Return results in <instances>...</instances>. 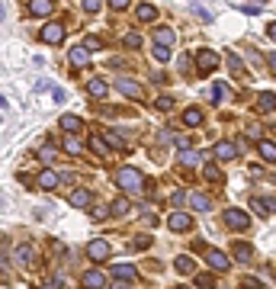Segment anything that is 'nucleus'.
I'll list each match as a JSON object with an SVG mask.
<instances>
[{
    "instance_id": "9b49d317",
    "label": "nucleus",
    "mask_w": 276,
    "mask_h": 289,
    "mask_svg": "<svg viewBox=\"0 0 276 289\" xmlns=\"http://www.w3.org/2000/svg\"><path fill=\"white\" fill-rule=\"evenodd\" d=\"M186 202H189V206H193V209H199V212H209L212 209V199L209 196H202V193H186Z\"/></svg>"
},
{
    "instance_id": "e433bc0d",
    "label": "nucleus",
    "mask_w": 276,
    "mask_h": 289,
    "mask_svg": "<svg viewBox=\"0 0 276 289\" xmlns=\"http://www.w3.org/2000/svg\"><path fill=\"white\" fill-rule=\"evenodd\" d=\"M125 45H129V48H138V45H141V35H138V32H125Z\"/></svg>"
},
{
    "instance_id": "de8ad7c7",
    "label": "nucleus",
    "mask_w": 276,
    "mask_h": 289,
    "mask_svg": "<svg viewBox=\"0 0 276 289\" xmlns=\"http://www.w3.org/2000/svg\"><path fill=\"white\" fill-rule=\"evenodd\" d=\"M110 7H113V10H125L129 0H110Z\"/></svg>"
},
{
    "instance_id": "412c9836",
    "label": "nucleus",
    "mask_w": 276,
    "mask_h": 289,
    "mask_svg": "<svg viewBox=\"0 0 276 289\" xmlns=\"http://www.w3.org/2000/svg\"><path fill=\"white\" fill-rule=\"evenodd\" d=\"M174 267H177V273L189 276V273H196V260H193V257H177V260H174Z\"/></svg>"
},
{
    "instance_id": "c756f323",
    "label": "nucleus",
    "mask_w": 276,
    "mask_h": 289,
    "mask_svg": "<svg viewBox=\"0 0 276 289\" xmlns=\"http://www.w3.org/2000/svg\"><path fill=\"white\" fill-rule=\"evenodd\" d=\"M183 122H186V126H199V122H202V113H199V110H193V106H189V110L183 113Z\"/></svg>"
},
{
    "instance_id": "bb28decb",
    "label": "nucleus",
    "mask_w": 276,
    "mask_h": 289,
    "mask_svg": "<svg viewBox=\"0 0 276 289\" xmlns=\"http://www.w3.org/2000/svg\"><path fill=\"white\" fill-rule=\"evenodd\" d=\"M61 129H65V132H80L83 122H80L77 116H61Z\"/></svg>"
},
{
    "instance_id": "49530a36",
    "label": "nucleus",
    "mask_w": 276,
    "mask_h": 289,
    "mask_svg": "<svg viewBox=\"0 0 276 289\" xmlns=\"http://www.w3.org/2000/svg\"><path fill=\"white\" fill-rule=\"evenodd\" d=\"M247 135H250V138H260L263 132H260V126H247Z\"/></svg>"
},
{
    "instance_id": "4be33fe9",
    "label": "nucleus",
    "mask_w": 276,
    "mask_h": 289,
    "mask_svg": "<svg viewBox=\"0 0 276 289\" xmlns=\"http://www.w3.org/2000/svg\"><path fill=\"white\" fill-rule=\"evenodd\" d=\"M257 151H260V158H267V161H276V144H273L270 138L257 141Z\"/></svg>"
},
{
    "instance_id": "4c0bfd02",
    "label": "nucleus",
    "mask_w": 276,
    "mask_h": 289,
    "mask_svg": "<svg viewBox=\"0 0 276 289\" xmlns=\"http://www.w3.org/2000/svg\"><path fill=\"white\" fill-rule=\"evenodd\" d=\"M228 68H231L235 74H241V61H238V55H235V52H228Z\"/></svg>"
},
{
    "instance_id": "7ed1b4c3",
    "label": "nucleus",
    "mask_w": 276,
    "mask_h": 289,
    "mask_svg": "<svg viewBox=\"0 0 276 289\" xmlns=\"http://www.w3.org/2000/svg\"><path fill=\"white\" fill-rule=\"evenodd\" d=\"M196 65H199V74H209V71L219 68V55L209 52V48H202V52L196 55Z\"/></svg>"
},
{
    "instance_id": "a211bd4d",
    "label": "nucleus",
    "mask_w": 276,
    "mask_h": 289,
    "mask_svg": "<svg viewBox=\"0 0 276 289\" xmlns=\"http://www.w3.org/2000/svg\"><path fill=\"white\" fill-rule=\"evenodd\" d=\"M58 183H61V177H58L55 171H42V174H39V187H42V190H55Z\"/></svg>"
},
{
    "instance_id": "f8f14e48",
    "label": "nucleus",
    "mask_w": 276,
    "mask_h": 289,
    "mask_svg": "<svg viewBox=\"0 0 276 289\" xmlns=\"http://www.w3.org/2000/svg\"><path fill=\"white\" fill-rule=\"evenodd\" d=\"M29 13L32 16H49V13H55V4L52 0H29Z\"/></svg>"
},
{
    "instance_id": "7c9ffc66",
    "label": "nucleus",
    "mask_w": 276,
    "mask_h": 289,
    "mask_svg": "<svg viewBox=\"0 0 276 289\" xmlns=\"http://www.w3.org/2000/svg\"><path fill=\"white\" fill-rule=\"evenodd\" d=\"M250 254H254V251H250V244H241V241L235 244V257H238V260H250Z\"/></svg>"
},
{
    "instance_id": "6e6552de",
    "label": "nucleus",
    "mask_w": 276,
    "mask_h": 289,
    "mask_svg": "<svg viewBox=\"0 0 276 289\" xmlns=\"http://www.w3.org/2000/svg\"><path fill=\"white\" fill-rule=\"evenodd\" d=\"M65 39V26L61 23H49V26L42 29V42H49V45H58Z\"/></svg>"
},
{
    "instance_id": "a878e982",
    "label": "nucleus",
    "mask_w": 276,
    "mask_h": 289,
    "mask_svg": "<svg viewBox=\"0 0 276 289\" xmlns=\"http://www.w3.org/2000/svg\"><path fill=\"white\" fill-rule=\"evenodd\" d=\"M110 209H113V215H119V219H122V215H129V209H132V202H129L125 196H119V199L113 202Z\"/></svg>"
},
{
    "instance_id": "6ab92c4d",
    "label": "nucleus",
    "mask_w": 276,
    "mask_h": 289,
    "mask_svg": "<svg viewBox=\"0 0 276 289\" xmlns=\"http://www.w3.org/2000/svg\"><path fill=\"white\" fill-rule=\"evenodd\" d=\"M254 209H257L260 215H270V212H276V199H267V196H254Z\"/></svg>"
},
{
    "instance_id": "3c124183",
    "label": "nucleus",
    "mask_w": 276,
    "mask_h": 289,
    "mask_svg": "<svg viewBox=\"0 0 276 289\" xmlns=\"http://www.w3.org/2000/svg\"><path fill=\"white\" fill-rule=\"evenodd\" d=\"M267 35H270V39L276 42V23H270V26H267Z\"/></svg>"
},
{
    "instance_id": "4468645a",
    "label": "nucleus",
    "mask_w": 276,
    "mask_h": 289,
    "mask_svg": "<svg viewBox=\"0 0 276 289\" xmlns=\"http://www.w3.org/2000/svg\"><path fill=\"white\" fill-rule=\"evenodd\" d=\"M87 90H90V96H93V100H103V96L110 93V84H106L103 77H93V80L87 84Z\"/></svg>"
},
{
    "instance_id": "0eeeda50",
    "label": "nucleus",
    "mask_w": 276,
    "mask_h": 289,
    "mask_svg": "<svg viewBox=\"0 0 276 289\" xmlns=\"http://www.w3.org/2000/svg\"><path fill=\"white\" fill-rule=\"evenodd\" d=\"M167 225H171V232H189V228H193V219H189L186 212H171Z\"/></svg>"
},
{
    "instance_id": "1a4fd4ad",
    "label": "nucleus",
    "mask_w": 276,
    "mask_h": 289,
    "mask_svg": "<svg viewBox=\"0 0 276 289\" xmlns=\"http://www.w3.org/2000/svg\"><path fill=\"white\" fill-rule=\"evenodd\" d=\"M68 61L74 65V68H87V65H90V48H87V45H77V48H71Z\"/></svg>"
},
{
    "instance_id": "c9c22d12",
    "label": "nucleus",
    "mask_w": 276,
    "mask_h": 289,
    "mask_svg": "<svg viewBox=\"0 0 276 289\" xmlns=\"http://www.w3.org/2000/svg\"><path fill=\"white\" fill-rule=\"evenodd\" d=\"M83 45H87L90 52H100V48H103V42L97 39V35H87V39H83Z\"/></svg>"
},
{
    "instance_id": "5701e85b",
    "label": "nucleus",
    "mask_w": 276,
    "mask_h": 289,
    "mask_svg": "<svg viewBox=\"0 0 276 289\" xmlns=\"http://www.w3.org/2000/svg\"><path fill=\"white\" fill-rule=\"evenodd\" d=\"M113 273L119 276V280H135V267H132V263H116Z\"/></svg>"
},
{
    "instance_id": "603ef678",
    "label": "nucleus",
    "mask_w": 276,
    "mask_h": 289,
    "mask_svg": "<svg viewBox=\"0 0 276 289\" xmlns=\"http://www.w3.org/2000/svg\"><path fill=\"white\" fill-rule=\"evenodd\" d=\"M270 71L276 74V55H270Z\"/></svg>"
},
{
    "instance_id": "9d476101",
    "label": "nucleus",
    "mask_w": 276,
    "mask_h": 289,
    "mask_svg": "<svg viewBox=\"0 0 276 289\" xmlns=\"http://www.w3.org/2000/svg\"><path fill=\"white\" fill-rule=\"evenodd\" d=\"M68 199H71V206H77V209H90V206H93V196H90V190H74Z\"/></svg>"
},
{
    "instance_id": "72a5a7b5",
    "label": "nucleus",
    "mask_w": 276,
    "mask_h": 289,
    "mask_svg": "<svg viewBox=\"0 0 276 289\" xmlns=\"http://www.w3.org/2000/svg\"><path fill=\"white\" fill-rule=\"evenodd\" d=\"M154 58H158V61H167V58H171V45H154Z\"/></svg>"
},
{
    "instance_id": "c85d7f7f",
    "label": "nucleus",
    "mask_w": 276,
    "mask_h": 289,
    "mask_svg": "<svg viewBox=\"0 0 276 289\" xmlns=\"http://www.w3.org/2000/svg\"><path fill=\"white\" fill-rule=\"evenodd\" d=\"M196 286L199 289H215V276L212 273H196Z\"/></svg>"
},
{
    "instance_id": "423d86ee",
    "label": "nucleus",
    "mask_w": 276,
    "mask_h": 289,
    "mask_svg": "<svg viewBox=\"0 0 276 289\" xmlns=\"http://www.w3.org/2000/svg\"><path fill=\"white\" fill-rule=\"evenodd\" d=\"M247 212H241V209H228L225 212V225L228 228H235V232H241V228H247Z\"/></svg>"
},
{
    "instance_id": "79ce46f5",
    "label": "nucleus",
    "mask_w": 276,
    "mask_h": 289,
    "mask_svg": "<svg viewBox=\"0 0 276 289\" xmlns=\"http://www.w3.org/2000/svg\"><path fill=\"white\" fill-rule=\"evenodd\" d=\"M193 13H196V16H199L202 23H209V19H212V13H209V10H206V7H196V10H193Z\"/></svg>"
},
{
    "instance_id": "b1692460",
    "label": "nucleus",
    "mask_w": 276,
    "mask_h": 289,
    "mask_svg": "<svg viewBox=\"0 0 276 289\" xmlns=\"http://www.w3.org/2000/svg\"><path fill=\"white\" fill-rule=\"evenodd\" d=\"M90 148L100 154V158H106L110 154V144H106V138H100V135H90Z\"/></svg>"
},
{
    "instance_id": "c03bdc74",
    "label": "nucleus",
    "mask_w": 276,
    "mask_h": 289,
    "mask_svg": "<svg viewBox=\"0 0 276 289\" xmlns=\"http://www.w3.org/2000/svg\"><path fill=\"white\" fill-rule=\"evenodd\" d=\"M244 289H260V280H254V276H244Z\"/></svg>"
},
{
    "instance_id": "37998d69",
    "label": "nucleus",
    "mask_w": 276,
    "mask_h": 289,
    "mask_svg": "<svg viewBox=\"0 0 276 289\" xmlns=\"http://www.w3.org/2000/svg\"><path fill=\"white\" fill-rule=\"evenodd\" d=\"M110 212H113V209H103V206H97V209H93V219H97V222H103Z\"/></svg>"
},
{
    "instance_id": "f704fd0d",
    "label": "nucleus",
    "mask_w": 276,
    "mask_h": 289,
    "mask_svg": "<svg viewBox=\"0 0 276 289\" xmlns=\"http://www.w3.org/2000/svg\"><path fill=\"white\" fill-rule=\"evenodd\" d=\"M206 180H209V183H222V171H219V167H206Z\"/></svg>"
},
{
    "instance_id": "8fccbe9b",
    "label": "nucleus",
    "mask_w": 276,
    "mask_h": 289,
    "mask_svg": "<svg viewBox=\"0 0 276 289\" xmlns=\"http://www.w3.org/2000/svg\"><path fill=\"white\" fill-rule=\"evenodd\" d=\"M129 283H132V280H116V283H113V289H129Z\"/></svg>"
},
{
    "instance_id": "39448f33",
    "label": "nucleus",
    "mask_w": 276,
    "mask_h": 289,
    "mask_svg": "<svg viewBox=\"0 0 276 289\" xmlns=\"http://www.w3.org/2000/svg\"><path fill=\"white\" fill-rule=\"evenodd\" d=\"M116 90H122L129 100H141V96H145V90H141L135 80H129V77H119L116 80Z\"/></svg>"
},
{
    "instance_id": "09e8293b",
    "label": "nucleus",
    "mask_w": 276,
    "mask_h": 289,
    "mask_svg": "<svg viewBox=\"0 0 276 289\" xmlns=\"http://www.w3.org/2000/svg\"><path fill=\"white\" fill-rule=\"evenodd\" d=\"M186 202V193H174V206H183Z\"/></svg>"
},
{
    "instance_id": "cd10ccee",
    "label": "nucleus",
    "mask_w": 276,
    "mask_h": 289,
    "mask_svg": "<svg viewBox=\"0 0 276 289\" xmlns=\"http://www.w3.org/2000/svg\"><path fill=\"white\" fill-rule=\"evenodd\" d=\"M55 158H58V148H55V144H42V148H39V161L49 164V161H55Z\"/></svg>"
},
{
    "instance_id": "2eb2a0df",
    "label": "nucleus",
    "mask_w": 276,
    "mask_h": 289,
    "mask_svg": "<svg viewBox=\"0 0 276 289\" xmlns=\"http://www.w3.org/2000/svg\"><path fill=\"white\" fill-rule=\"evenodd\" d=\"M83 286H87V289H103L106 286V276L100 270H87V273H83Z\"/></svg>"
},
{
    "instance_id": "2f4dec72",
    "label": "nucleus",
    "mask_w": 276,
    "mask_h": 289,
    "mask_svg": "<svg viewBox=\"0 0 276 289\" xmlns=\"http://www.w3.org/2000/svg\"><path fill=\"white\" fill-rule=\"evenodd\" d=\"M154 42L171 45V42H174V29H158V32H154Z\"/></svg>"
},
{
    "instance_id": "f03ea898",
    "label": "nucleus",
    "mask_w": 276,
    "mask_h": 289,
    "mask_svg": "<svg viewBox=\"0 0 276 289\" xmlns=\"http://www.w3.org/2000/svg\"><path fill=\"white\" fill-rule=\"evenodd\" d=\"M202 254H206V260H209V267H212V270H219V273L231 267V260H228V257L222 254L219 247H206V251H202Z\"/></svg>"
},
{
    "instance_id": "ddd939ff",
    "label": "nucleus",
    "mask_w": 276,
    "mask_h": 289,
    "mask_svg": "<svg viewBox=\"0 0 276 289\" xmlns=\"http://www.w3.org/2000/svg\"><path fill=\"white\" fill-rule=\"evenodd\" d=\"M215 158H219V161H231V158H238V148H235V144L231 141H219V144H215Z\"/></svg>"
},
{
    "instance_id": "864d4df0",
    "label": "nucleus",
    "mask_w": 276,
    "mask_h": 289,
    "mask_svg": "<svg viewBox=\"0 0 276 289\" xmlns=\"http://www.w3.org/2000/svg\"><path fill=\"white\" fill-rule=\"evenodd\" d=\"M177 289H189V286H177Z\"/></svg>"
},
{
    "instance_id": "f257e3e1",
    "label": "nucleus",
    "mask_w": 276,
    "mask_h": 289,
    "mask_svg": "<svg viewBox=\"0 0 276 289\" xmlns=\"http://www.w3.org/2000/svg\"><path fill=\"white\" fill-rule=\"evenodd\" d=\"M116 187L135 193V190H141V174L135 171V167H119L116 171Z\"/></svg>"
},
{
    "instance_id": "dca6fc26",
    "label": "nucleus",
    "mask_w": 276,
    "mask_h": 289,
    "mask_svg": "<svg viewBox=\"0 0 276 289\" xmlns=\"http://www.w3.org/2000/svg\"><path fill=\"white\" fill-rule=\"evenodd\" d=\"M206 96H209V103H215V106L225 103V96H228V84H212Z\"/></svg>"
},
{
    "instance_id": "a19ab883",
    "label": "nucleus",
    "mask_w": 276,
    "mask_h": 289,
    "mask_svg": "<svg viewBox=\"0 0 276 289\" xmlns=\"http://www.w3.org/2000/svg\"><path fill=\"white\" fill-rule=\"evenodd\" d=\"M80 7L87 10V13H97V10H100V0H80Z\"/></svg>"
},
{
    "instance_id": "5fc2aeb1",
    "label": "nucleus",
    "mask_w": 276,
    "mask_h": 289,
    "mask_svg": "<svg viewBox=\"0 0 276 289\" xmlns=\"http://www.w3.org/2000/svg\"><path fill=\"white\" fill-rule=\"evenodd\" d=\"M273 135H276V132H273Z\"/></svg>"
},
{
    "instance_id": "20e7f679",
    "label": "nucleus",
    "mask_w": 276,
    "mask_h": 289,
    "mask_svg": "<svg viewBox=\"0 0 276 289\" xmlns=\"http://www.w3.org/2000/svg\"><path fill=\"white\" fill-rule=\"evenodd\" d=\"M87 257L90 260H106V257H110V241H103V238L90 241V244H87Z\"/></svg>"
},
{
    "instance_id": "393cba45",
    "label": "nucleus",
    "mask_w": 276,
    "mask_h": 289,
    "mask_svg": "<svg viewBox=\"0 0 276 289\" xmlns=\"http://www.w3.org/2000/svg\"><path fill=\"white\" fill-rule=\"evenodd\" d=\"M202 158H199V154L196 151H189V148H183V151H180V164H183V167H196Z\"/></svg>"
},
{
    "instance_id": "58836bf2",
    "label": "nucleus",
    "mask_w": 276,
    "mask_h": 289,
    "mask_svg": "<svg viewBox=\"0 0 276 289\" xmlns=\"http://www.w3.org/2000/svg\"><path fill=\"white\" fill-rule=\"evenodd\" d=\"M106 141H110L113 148H122V135H119V132H106Z\"/></svg>"
},
{
    "instance_id": "f3484780",
    "label": "nucleus",
    "mask_w": 276,
    "mask_h": 289,
    "mask_svg": "<svg viewBox=\"0 0 276 289\" xmlns=\"http://www.w3.org/2000/svg\"><path fill=\"white\" fill-rule=\"evenodd\" d=\"M135 16H138L141 23H154V19H158V10H154L151 4H138V7H135Z\"/></svg>"
},
{
    "instance_id": "473e14b6",
    "label": "nucleus",
    "mask_w": 276,
    "mask_h": 289,
    "mask_svg": "<svg viewBox=\"0 0 276 289\" xmlns=\"http://www.w3.org/2000/svg\"><path fill=\"white\" fill-rule=\"evenodd\" d=\"M65 151H68V154H80L83 144H80L77 138H65Z\"/></svg>"
},
{
    "instance_id": "aec40b11",
    "label": "nucleus",
    "mask_w": 276,
    "mask_h": 289,
    "mask_svg": "<svg viewBox=\"0 0 276 289\" xmlns=\"http://www.w3.org/2000/svg\"><path fill=\"white\" fill-rule=\"evenodd\" d=\"M257 110H260V113H270V110H276V93L263 90V93H260V100H257Z\"/></svg>"
},
{
    "instance_id": "ea45409f",
    "label": "nucleus",
    "mask_w": 276,
    "mask_h": 289,
    "mask_svg": "<svg viewBox=\"0 0 276 289\" xmlns=\"http://www.w3.org/2000/svg\"><path fill=\"white\" fill-rule=\"evenodd\" d=\"M154 106H158L161 113H167V110H171V106H174V100H171V96H158V103H154Z\"/></svg>"
},
{
    "instance_id": "a18cd8bd",
    "label": "nucleus",
    "mask_w": 276,
    "mask_h": 289,
    "mask_svg": "<svg viewBox=\"0 0 276 289\" xmlns=\"http://www.w3.org/2000/svg\"><path fill=\"white\" fill-rule=\"evenodd\" d=\"M65 286V280H61V276H58V280H52V283H45L42 289H61Z\"/></svg>"
}]
</instances>
